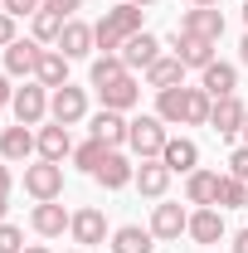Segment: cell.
I'll return each mask as SVG.
<instances>
[{"instance_id":"6da1fadb","label":"cell","mask_w":248,"mask_h":253,"mask_svg":"<svg viewBox=\"0 0 248 253\" xmlns=\"http://www.w3.org/2000/svg\"><path fill=\"white\" fill-rule=\"evenodd\" d=\"M141 15H146V10H141V5H126V0L117 5V10H107V15L93 25L97 49H102V54H122L126 39H131V34H141Z\"/></svg>"},{"instance_id":"c3c4849f","label":"cell","mask_w":248,"mask_h":253,"mask_svg":"<svg viewBox=\"0 0 248 253\" xmlns=\"http://www.w3.org/2000/svg\"><path fill=\"white\" fill-rule=\"evenodd\" d=\"M244 25H248V0H244Z\"/></svg>"},{"instance_id":"9a60e30c","label":"cell","mask_w":248,"mask_h":253,"mask_svg":"<svg viewBox=\"0 0 248 253\" xmlns=\"http://www.w3.org/2000/svg\"><path fill=\"white\" fill-rule=\"evenodd\" d=\"M126 131H131V122H126L122 112H112V107H102V112L93 117V136L102 141V146H112V151L126 146Z\"/></svg>"},{"instance_id":"cb8c5ba5","label":"cell","mask_w":248,"mask_h":253,"mask_svg":"<svg viewBox=\"0 0 248 253\" xmlns=\"http://www.w3.org/2000/svg\"><path fill=\"white\" fill-rule=\"evenodd\" d=\"M63 156H73V141H68V126H39V161H59L63 166Z\"/></svg>"},{"instance_id":"f1b7e54d","label":"cell","mask_w":248,"mask_h":253,"mask_svg":"<svg viewBox=\"0 0 248 253\" xmlns=\"http://www.w3.org/2000/svg\"><path fill=\"white\" fill-rule=\"evenodd\" d=\"M126 73L122 54H102V59H93V68H88V78H93V88H107V83H117Z\"/></svg>"},{"instance_id":"277c9868","label":"cell","mask_w":248,"mask_h":253,"mask_svg":"<svg viewBox=\"0 0 248 253\" xmlns=\"http://www.w3.org/2000/svg\"><path fill=\"white\" fill-rule=\"evenodd\" d=\"M49 117L59 126H73L88 117V93L83 88H73V83H63V88H54V97H49Z\"/></svg>"},{"instance_id":"7dc6e473","label":"cell","mask_w":248,"mask_h":253,"mask_svg":"<svg viewBox=\"0 0 248 253\" xmlns=\"http://www.w3.org/2000/svg\"><path fill=\"white\" fill-rule=\"evenodd\" d=\"M195 5H219V0H195Z\"/></svg>"},{"instance_id":"bcb514c9","label":"cell","mask_w":248,"mask_h":253,"mask_svg":"<svg viewBox=\"0 0 248 253\" xmlns=\"http://www.w3.org/2000/svg\"><path fill=\"white\" fill-rule=\"evenodd\" d=\"M126 5H141V10H146V5H151V0H126Z\"/></svg>"},{"instance_id":"7bdbcfd3","label":"cell","mask_w":248,"mask_h":253,"mask_svg":"<svg viewBox=\"0 0 248 253\" xmlns=\"http://www.w3.org/2000/svg\"><path fill=\"white\" fill-rule=\"evenodd\" d=\"M5 200H10V195H0V224H5V210H10V205H5Z\"/></svg>"},{"instance_id":"f6af8a7d","label":"cell","mask_w":248,"mask_h":253,"mask_svg":"<svg viewBox=\"0 0 248 253\" xmlns=\"http://www.w3.org/2000/svg\"><path fill=\"white\" fill-rule=\"evenodd\" d=\"M239 136H244V146H248V117H244V131H239Z\"/></svg>"},{"instance_id":"f907efd6","label":"cell","mask_w":248,"mask_h":253,"mask_svg":"<svg viewBox=\"0 0 248 253\" xmlns=\"http://www.w3.org/2000/svg\"><path fill=\"white\" fill-rule=\"evenodd\" d=\"M73 253H78V249H73Z\"/></svg>"},{"instance_id":"5bb4252c","label":"cell","mask_w":248,"mask_h":253,"mask_svg":"<svg viewBox=\"0 0 248 253\" xmlns=\"http://www.w3.org/2000/svg\"><path fill=\"white\" fill-rule=\"evenodd\" d=\"M161 59V39H156V34H131V39H126L122 44V63H126V73H131V68H151V63Z\"/></svg>"},{"instance_id":"8992f818","label":"cell","mask_w":248,"mask_h":253,"mask_svg":"<svg viewBox=\"0 0 248 253\" xmlns=\"http://www.w3.org/2000/svg\"><path fill=\"white\" fill-rule=\"evenodd\" d=\"M180 34H195V39L219 44V39H224V15H219L214 5H195V10L180 15Z\"/></svg>"},{"instance_id":"f546056e","label":"cell","mask_w":248,"mask_h":253,"mask_svg":"<svg viewBox=\"0 0 248 253\" xmlns=\"http://www.w3.org/2000/svg\"><path fill=\"white\" fill-rule=\"evenodd\" d=\"M209 107H214V97L205 93V88H185V122L190 126H205V122H209Z\"/></svg>"},{"instance_id":"d590c367","label":"cell","mask_w":248,"mask_h":253,"mask_svg":"<svg viewBox=\"0 0 248 253\" xmlns=\"http://www.w3.org/2000/svg\"><path fill=\"white\" fill-rule=\"evenodd\" d=\"M229 175H239V180L248 185V146H239V151L229 156Z\"/></svg>"},{"instance_id":"e0dca14e","label":"cell","mask_w":248,"mask_h":253,"mask_svg":"<svg viewBox=\"0 0 248 253\" xmlns=\"http://www.w3.org/2000/svg\"><path fill=\"white\" fill-rule=\"evenodd\" d=\"M200 88H205V93L209 97H229L234 93V88H239V68H234V63H209V68H200Z\"/></svg>"},{"instance_id":"9c48e42d","label":"cell","mask_w":248,"mask_h":253,"mask_svg":"<svg viewBox=\"0 0 248 253\" xmlns=\"http://www.w3.org/2000/svg\"><path fill=\"white\" fill-rule=\"evenodd\" d=\"M244 117H248V107L234 93H229V97H214V107H209V126H214L219 136H239V131H244Z\"/></svg>"},{"instance_id":"d4e9b609","label":"cell","mask_w":248,"mask_h":253,"mask_svg":"<svg viewBox=\"0 0 248 253\" xmlns=\"http://www.w3.org/2000/svg\"><path fill=\"white\" fill-rule=\"evenodd\" d=\"M151 249H156V234L141 224H122L112 234V253H151Z\"/></svg>"},{"instance_id":"b9f144b4","label":"cell","mask_w":248,"mask_h":253,"mask_svg":"<svg viewBox=\"0 0 248 253\" xmlns=\"http://www.w3.org/2000/svg\"><path fill=\"white\" fill-rule=\"evenodd\" d=\"M239 59H244V63H248V34H244V44H239Z\"/></svg>"},{"instance_id":"ee69618b","label":"cell","mask_w":248,"mask_h":253,"mask_svg":"<svg viewBox=\"0 0 248 253\" xmlns=\"http://www.w3.org/2000/svg\"><path fill=\"white\" fill-rule=\"evenodd\" d=\"M25 253H49V249H44V244H30V249H25Z\"/></svg>"},{"instance_id":"d6986e66","label":"cell","mask_w":248,"mask_h":253,"mask_svg":"<svg viewBox=\"0 0 248 253\" xmlns=\"http://www.w3.org/2000/svg\"><path fill=\"white\" fill-rule=\"evenodd\" d=\"M97 93H102V107L126 112V107H136V102H141V83H136L131 73H122L117 83H107V88H97Z\"/></svg>"},{"instance_id":"52a82bcc","label":"cell","mask_w":248,"mask_h":253,"mask_svg":"<svg viewBox=\"0 0 248 253\" xmlns=\"http://www.w3.org/2000/svg\"><path fill=\"white\" fill-rule=\"evenodd\" d=\"M39 59H44L39 39H15V44L5 49V73H10V78H30V73H39Z\"/></svg>"},{"instance_id":"4316f807","label":"cell","mask_w":248,"mask_h":253,"mask_svg":"<svg viewBox=\"0 0 248 253\" xmlns=\"http://www.w3.org/2000/svg\"><path fill=\"white\" fill-rule=\"evenodd\" d=\"M180 78H185V63L180 59H156L151 68H146V88H180Z\"/></svg>"},{"instance_id":"484cf974","label":"cell","mask_w":248,"mask_h":253,"mask_svg":"<svg viewBox=\"0 0 248 253\" xmlns=\"http://www.w3.org/2000/svg\"><path fill=\"white\" fill-rule=\"evenodd\" d=\"M156 117L165 126L185 122V88H161V93H156Z\"/></svg>"},{"instance_id":"603a6c76","label":"cell","mask_w":248,"mask_h":253,"mask_svg":"<svg viewBox=\"0 0 248 253\" xmlns=\"http://www.w3.org/2000/svg\"><path fill=\"white\" fill-rule=\"evenodd\" d=\"M185 200L200 205V210L214 205V200H219V170H190V175H185Z\"/></svg>"},{"instance_id":"3957f363","label":"cell","mask_w":248,"mask_h":253,"mask_svg":"<svg viewBox=\"0 0 248 253\" xmlns=\"http://www.w3.org/2000/svg\"><path fill=\"white\" fill-rule=\"evenodd\" d=\"M25 190L34 200H59L63 195V166L59 161H34L25 166Z\"/></svg>"},{"instance_id":"d6a6232c","label":"cell","mask_w":248,"mask_h":253,"mask_svg":"<svg viewBox=\"0 0 248 253\" xmlns=\"http://www.w3.org/2000/svg\"><path fill=\"white\" fill-rule=\"evenodd\" d=\"M107 151H112V146H102L97 136H88V141H83V146L73 151V161H78V170H88V175H97V166L107 161Z\"/></svg>"},{"instance_id":"7c38bea8","label":"cell","mask_w":248,"mask_h":253,"mask_svg":"<svg viewBox=\"0 0 248 253\" xmlns=\"http://www.w3.org/2000/svg\"><path fill=\"white\" fill-rule=\"evenodd\" d=\"M97 49V39H93V25H83V20H68L59 34V54L63 59H88Z\"/></svg>"},{"instance_id":"8fae6325","label":"cell","mask_w":248,"mask_h":253,"mask_svg":"<svg viewBox=\"0 0 248 253\" xmlns=\"http://www.w3.org/2000/svg\"><path fill=\"white\" fill-rule=\"evenodd\" d=\"M151 234L161 239V244H175L180 234H190V214L180 210V205H156V214H151Z\"/></svg>"},{"instance_id":"ab89813d","label":"cell","mask_w":248,"mask_h":253,"mask_svg":"<svg viewBox=\"0 0 248 253\" xmlns=\"http://www.w3.org/2000/svg\"><path fill=\"white\" fill-rule=\"evenodd\" d=\"M234 253H248V229L239 234V239H234Z\"/></svg>"},{"instance_id":"1f68e13d","label":"cell","mask_w":248,"mask_h":253,"mask_svg":"<svg viewBox=\"0 0 248 253\" xmlns=\"http://www.w3.org/2000/svg\"><path fill=\"white\" fill-rule=\"evenodd\" d=\"M30 20H34V39H39V44H59L63 25H68L63 15H54V10H39V15H30Z\"/></svg>"},{"instance_id":"60d3db41","label":"cell","mask_w":248,"mask_h":253,"mask_svg":"<svg viewBox=\"0 0 248 253\" xmlns=\"http://www.w3.org/2000/svg\"><path fill=\"white\" fill-rule=\"evenodd\" d=\"M0 195H10V170L0 166Z\"/></svg>"},{"instance_id":"4dcf8cb0","label":"cell","mask_w":248,"mask_h":253,"mask_svg":"<svg viewBox=\"0 0 248 253\" xmlns=\"http://www.w3.org/2000/svg\"><path fill=\"white\" fill-rule=\"evenodd\" d=\"M244 200H248V185L239 180V175H219V210H244Z\"/></svg>"},{"instance_id":"30bf717a","label":"cell","mask_w":248,"mask_h":253,"mask_svg":"<svg viewBox=\"0 0 248 253\" xmlns=\"http://www.w3.org/2000/svg\"><path fill=\"white\" fill-rule=\"evenodd\" d=\"M68 234H73L83 249H93V244H102V239H112V224H107V214H102V210H78Z\"/></svg>"},{"instance_id":"83f0119b","label":"cell","mask_w":248,"mask_h":253,"mask_svg":"<svg viewBox=\"0 0 248 253\" xmlns=\"http://www.w3.org/2000/svg\"><path fill=\"white\" fill-rule=\"evenodd\" d=\"M44 88H63L68 83V59H63L59 49H44V59H39V73H34Z\"/></svg>"},{"instance_id":"2e32d148","label":"cell","mask_w":248,"mask_h":253,"mask_svg":"<svg viewBox=\"0 0 248 253\" xmlns=\"http://www.w3.org/2000/svg\"><path fill=\"white\" fill-rule=\"evenodd\" d=\"M165 185H170V166H165L161 156H151V161H141V166H136V190H141L146 200H161Z\"/></svg>"},{"instance_id":"f35d334b","label":"cell","mask_w":248,"mask_h":253,"mask_svg":"<svg viewBox=\"0 0 248 253\" xmlns=\"http://www.w3.org/2000/svg\"><path fill=\"white\" fill-rule=\"evenodd\" d=\"M15 102V88H10V73H0V107H10Z\"/></svg>"},{"instance_id":"5b68a950","label":"cell","mask_w":248,"mask_h":253,"mask_svg":"<svg viewBox=\"0 0 248 253\" xmlns=\"http://www.w3.org/2000/svg\"><path fill=\"white\" fill-rule=\"evenodd\" d=\"M15 122L20 126H39L49 117V93H44V83H25V88H15Z\"/></svg>"},{"instance_id":"ac0fdd59","label":"cell","mask_w":248,"mask_h":253,"mask_svg":"<svg viewBox=\"0 0 248 253\" xmlns=\"http://www.w3.org/2000/svg\"><path fill=\"white\" fill-rule=\"evenodd\" d=\"M190 239H195V244H219V239H224V210H214V205L195 210V214H190Z\"/></svg>"},{"instance_id":"ba28073f","label":"cell","mask_w":248,"mask_h":253,"mask_svg":"<svg viewBox=\"0 0 248 253\" xmlns=\"http://www.w3.org/2000/svg\"><path fill=\"white\" fill-rule=\"evenodd\" d=\"M30 224H34V234H44V239H59L63 229H73V214L63 210L59 200H39V205H34V214H30Z\"/></svg>"},{"instance_id":"681fc988","label":"cell","mask_w":248,"mask_h":253,"mask_svg":"<svg viewBox=\"0 0 248 253\" xmlns=\"http://www.w3.org/2000/svg\"><path fill=\"white\" fill-rule=\"evenodd\" d=\"M244 214H248V200H244Z\"/></svg>"},{"instance_id":"7402d4cb","label":"cell","mask_w":248,"mask_h":253,"mask_svg":"<svg viewBox=\"0 0 248 253\" xmlns=\"http://www.w3.org/2000/svg\"><path fill=\"white\" fill-rule=\"evenodd\" d=\"M93 180H102L107 190H122V185H131V180H136V166H131L122 151H107V161L97 166V175H93Z\"/></svg>"},{"instance_id":"836d02e7","label":"cell","mask_w":248,"mask_h":253,"mask_svg":"<svg viewBox=\"0 0 248 253\" xmlns=\"http://www.w3.org/2000/svg\"><path fill=\"white\" fill-rule=\"evenodd\" d=\"M30 244H25V234L15 229V224H0V253H25Z\"/></svg>"},{"instance_id":"8d00e7d4","label":"cell","mask_w":248,"mask_h":253,"mask_svg":"<svg viewBox=\"0 0 248 253\" xmlns=\"http://www.w3.org/2000/svg\"><path fill=\"white\" fill-rule=\"evenodd\" d=\"M78 5H83V0H44V10H54V15H63V20H73Z\"/></svg>"},{"instance_id":"4fadbf2b","label":"cell","mask_w":248,"mask_h":253,"mask_svg":"<svg viewBox=\"0 0 248 253\" xmlns=\"http://www.w3.org/2000/svg\"><path fill=\"white\" fill-rule=\"evenodd\" d=\"M161 161L170 166V175H190V170H200V146L190 136H170L165 151H161Z\"/></svg>"},{"instance_id":"44dd1931","label":"cell","mask_w":248,"mask_h":253,"mask_svg":"<svg viewBox=\"0 0 248 253\" xmlns=\"http://www.w3.org/2000/svg\"><path fill=\"white\" fill-rule=\"evenodd\" d=\"M175 59L185 68H209L214 63V44L209 39H195V34H175Z\"/></svg>"},{"instance_id":"ffe728a7","label":"cell","mask_w":248,"mask_h":253,"mask_svg":"<svg viewBox=\"0 0 248 253\" xmlns=\"http://www.w3.org/2000/svg\"><path fill=\"white\" fill-rule=\"evenodd\" d=\"M34 151H39V136H34L30 126H5L0 131V156L5 161H25Z\"/></svg>"},{"instance_id":"7a4b0ae2","label":"cell","mask_w":248,"mask_h":253,"mask_svg":"<svg viewBox=\"0 0 248 253\" xmlns=\"http://www.w3.org/2000/svg\"><path fill=\"white\" fill-rule=\"evenodd\" d=\"M165 122L161 117H131V131H126V146L136 151L141 161H151V156H161L165 151Z\"/></svg>"},{"instance_id":"74e56055","label":"cell","mask_w":248,"mask_h":253,"mask_svg":"<svg viewBox=\"0 0 248 253\" xmlns=\"http://www.w3.org/2000/svg\"><path fill=\"white\" fill-rule=\"evenodd\" d=\"M10 44H15V15L0 10V49H10Z\"/></svg>"},{"instance_id":"e575fe53","label":"cell","mask_w":248,"mask_h":253,"mask_svg":"<svg viewBox=\"0 0 248 253\" xmlns=\"http://www.w3.org/2000/svg\"><path fill=\"white\" fill-rule=\"evenodd\" d=\"M5 5V15H15V20H25V15H39L44 10V0H0Z\"/></svg>"}]
</instances>
